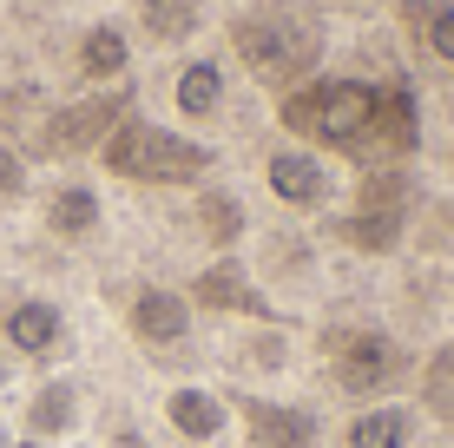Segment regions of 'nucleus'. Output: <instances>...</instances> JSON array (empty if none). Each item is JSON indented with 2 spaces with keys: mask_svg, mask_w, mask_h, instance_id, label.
<instances>
[{
  "mask_svg": "<svg viewBox=\"0 0 454 448\" xmlns=\"http://www.w3.org/2000/svg\"><path fill=\"white\" fill-rule=\"evenodd\" d=\"M0 336H7V350H20V357H59L67 350V317H59V303H46V297H13V290H0Z\"/></svg>",
  "mask_w": 454,
  "mask_h": 448,
  "instance_id": "obj_9",
  "label": "nucleus"
},
{
  "mask_svg": "<svg viewBox=\"0 0 454 448\" xmlns=\"http://www.w3.org/2000/svg\"><path fill=\"white\" fill-rule=\"evenodd\" d=\"M442 165H448V172H454V145H448V159H442Z\"/></svg>",
  "mask_w": 454,
  "mask_h": 448,
  "instance_id": "obj_25",
  "label": "nucleus"
},
{
  "mask_svg": "<svg viewBox=\"0 0 454 448\" xmlns=\"http://www.w3.org/2000/svg\"><path fill=\"white\" fill-rule=\"evenodd\" d=\"M125 323H132V336L145 350H159V357H171V350L184 343V336H192V303L178 297V290H138L132 297V310H125Z\"/></svg>",
  "mask_w": 454,
  "mask_h": 448,
  "instance_id": "obj_12",
  "label": "nucleus"
},
{
  "mask_svg": "<svg viewBox=\"0 0 454 448\" xmlns=\"http://www.w3.org/2000/svg\"><path fill=\"white\" fill-rule=\"evenodd\" d=\"M263 192H270L284 211L317 218V211L336 198V172H330V159H323L317 145H296V138H284V145L263 152Z\"/></svg>",
  "mask_w": 454,
  "mask_h": 448,
  "instance_id": "obj_7",
  "label": "nucleus"
},
{
  "mask_svg": "<svg viewBox=\"0 0 454 448\" xmlns=\"http://www.w3.org/2000/svg\"><path fill=\"white\" fill-rule=\"evenodd\" d=\"M73 422H80V396H73V382H46L34 403H27V436H34V442L67 436Z\"/></svg>",
  "mask_w": 454,
  "mask_h": 448,
  "instance_id": "obj_19",
  "label": "nucleus"
},
{
  "mask_svg": "<svg viewBox=\"0 0 454 448\" xmlns=\"http://www.w3.org/2000/svg\"><path fill=\"white\" fill-rule=\"evenodd\" d=\"M99 165L113 178H132V185H198V178H211L217 152L198 132H184V126H171V119H152V113L132 106L113 126V138L99 145Z\"/></svg>",
  "mask_w": 454,
  "mask_h": 448,
  "instance_id": "obj_3",
  "label": "nucleus"
},
{
  "mask_svg": "<svg viewBox=\"0 0 454 448\" xmlns=\"http://www.w3.org/2000/svg\"><path fill=\"white\" fill-rule=\"evenodd\" d=\"M224 53L244 73V86L284 99V92L323 73L330 20H323L317 0H238L224 13Z\"/></svg>",
  "mask_w": 454,
  "mask_h": 448,
  "instance_id": "obj_2",
  "label": "nucleus"
},
{
  "mask_svg": "<svg viewBox=\"0 0 454 448\" xmlns=\"http://www.w3.org/2000/svg\"><path fill=\"white\" fill-rule=\"evenodd\" d=\"M192 297L205 303V310H257V290H250L238 257H217V264L192 284Z\"/></svg>",
  "mask_w": 454,
  "mask_h": 448,
  "instance_id": "obj_18",
  "label": "nucleus"
},
{
  "mask_svg": "<svg viewBox=\"0 0 454 448\" xmlns=\"http://www.w3.org/2000/svg\"><path fill=\"white\" fill-rule=\"evenodd\" d=\"M46 231L53 238H92L99 231V192L92 185H59L46 198Z\"/></svg>",
  "mask_w": 454,
  "mask_h": 448,
  "instance_id": "obj_17",
  "label": "nucleus"
},
{
  "mask_svg": "<svg viewBox=\"0 0 454 448\" xmlns=\"http://www.w3.org/2000/svg\"><path fill=\"white\" fill-rule=\"evenodd\" d=\"M409 205H415V165H375L363 172L356 211L336 218V244L349 251H395L409 231Z\"/></svg>",
  "mask_w": 454,
  "mask_h": 448,
  "instance_id": "obj_5",
  "label": "nucleus"
},
{
  "mask_svg": "<svg viewBox=\"0 0 454 448\" xmlns=\"http://www.w3.org/2000/svg\"><path fill=\"white\" fill-rule=\"evenodd\" d=\"M395 27L421 67L454 80V0H395Z\"/></svg>",
  "mask_w": 454,
  "mask_h": 448,
  "instance_id": "obj_10",
  "label": "nucleus"
},
{
  "mask_svg": "<svg viewBox=\"0 0 454 448\" xmlns=\"http://www.w3.org/2000/svg\"><path fill=\"white\" fill-rule=\"evenodd\" d=\"M125 73H132V34H125L119 20L86 27V40H80V80L86 86H119Z\"/></svg>",
  "mask_w": 454,
  "mask_h": 448,
  "instance_id": "obj_14",
  "label": "nucleus"
},
{
  "mask_svg": "<svg viewBox=\"0 0 454 448\" xmlns=\"http://www.w3.org/2000/svg\"><path fill=\"white\" fill-rule=\"evenodd\" d=\"M198 231H205V244L231 251V244L244 238V205L231 192H198Z\"/></svg>",
  "mask_w": 454,
  "mask_h": 448,
  "instance_id": "obj_20",
  "label": "nucleus"
},
{
  "mask_svg": "<svg viewBox=\"0 0 454 448\" xmlns=\"http://www.w3.org/2000/svg\"><path fill=\"white\" fill-rule=\"evenodd\" d=\"M165 415H171V428H178L184 442H217V436H224V403H217L211 389H198V382L171 389L165 396Z\"/></svg>",
  "mask_w": 454,
  "mask_h": 448,
  "instance_id": "obj_16",
  "label": "nucleus"
},
{
  "mask_svg": "<svg viewBox=\"0 0 454 448\" xmlns=\"http://www.w3.org/2000/svg\"><path fill=\"white\" fill-rule=\"evenodd\" d=\"M13 448H46V442H34V436H27V442H13Z\"/></svg>",
  "mask_w": 454,
  "mask_h": 448,
  "instance_id": "obj_24",
  "label": "nucleus"
},
{
  "mask_svg": "<svg viewBox=\"0 0 454 448\" xmlns=\"http://www.w3.org/2000/svg\"><path fill=\"white\" fill-rule=\"evenodd\" d=\"M0 382H7V363H0Z\"/></svg>",
  "mask_w": 454,
  "mask_h": 448,
  "instance_id": "obj_26",
  "label": "nucleus"
},
{
  "mask_svg": "<svg viewBox=\"0 0 454 448\" xmlns=\"http://www.w3.org/2000/svg\"><path fill=\"white\" fill-rule=\"evenodd\" d=\"M125 113H132V92H125V86H92V92H80L73 106H59V113L46 119L40 145L53 152V159H73V152H99Z\"/></svg>",
  "mask_w": 454,
  "mask_h": 448,
  "instance_id": "obj_8",
  "label": "nucleus"
},
{
  "mask_svg": "<svg viewBox=\"0 0 454 448\" xmlns=\"http://www.w3.org/2000/svg\"><path fill=\"white\" fill-rule=\"evenodd\" d=\"M330 376H336L342 396L375 403V396H388V389L409 382V350H402L388 330H336L330 336Z\"/></svg>",
  "mask_w": 454,
  "mask_h": 448,
  "instance_id": "obj_6",
  "label": "nucleus"
},
{
  "mask_svg": "<svg viewBox=\"0 0 454 448\" xmlns=\"http://www.w3.org/2000/svg\"><path fill=\"white\" fill-rule=\"evenodd\" d=\"M415 442V409L409 403H375L363 415H349L342 448H409Z\"/></svg>",
  "mask_w": 454,
  "mask_h": 448,
  "instance_id": "obj_15",
  "label": "nucleus"
},
{
  "mask_svg": "<svg viewBox=\"0 0 454 448\" xmlns=\"http://www.w3.org/2000/svg\"><path fill=\"white\" fill-rule=\"evenodd\" d=\"M277 126L296 145H317L323 159L375 165H415L421 152V99L409 80H375V73H330L303 80L277 99Z\"/></svg>",
  "mask_w": 454,
  "mask_h": 448,
  "instance_id": "obj_1",
  "label": "nucleus"
},
{
  "mask_svg": "<svg viewBox=\"0 0 454 448\" xmlns=\"http://www.w3.org/2000/svg\"><path fill=\"white\" fill-rule=\"evenodd\" d=\"M421 403H428V415H442L454 428V336L428 357V369H421Z\"/></svg>",
  "mask_w": 454,
  "mask_h": 448,
  "instance_id": "obj_21",
  "label": "nucleus"
},
{
  "mask_svg": "<svg viewBox=\"0 0 454 448\" xmlns=\"http://www.w3.org/2000/svg\"><path fill=\"white\" fill-rule=\"evenodd\" d=\"M238 80H244V73L231 67L224 46H198V53H178V59H171V80H165L171 126H184V132H211V126H224L231 99H238Z\"/></svg>",
  "mask_w": 454,
  "mask_h": 448,
  "instance_id": "obj_4",
  "label": "nucleus"
},
{
  "mask_svg": "<svg viewBox=\"0 0 454 448\" xmlns=\"http://www.w3.org/2000/svg\"><path fill=\"white\" fill-rule=\"evenodd\" d=\"M238 415H244V428H250V442H257V448H317V415H309V409L244 396Z\"/></svg>",
  "mask_w": 454,
  "mask_h": 448,
  "instance_id": "obj_13",
  "label": "nucleus"
},
{
  "mask_svg": "<svg viewBox=\"0 0 454 448\" xmlns=\"http://www.w3.org/2000/svg\"><path fill=\"white\" fill-rule=\"evenodd\" d=\"M415 238L428 244V251H454V192H442V198H434L428 211H421Z\"/></svg>",
  "mask_w": 454,
  "mask_h": 448,
  "instance_id": "obj_22",
  "label": "nucleus"
},
{
  "mask_svg": "<svg viewBox=\"0 0 454 448\" xmlns=\"http://www.w3.org/2000/svg\"><path fill=\"white\" fill-rule=\"evenodd\" d=\"M211 27V0H132V34L159 53H184Z\"/></svg>",
  "mask_w": 454,
  "mask_h": 448,
  "instance_id": "obj_11",
  "label": "nucleus"
},
{
  "mask_svg": "<svg viewBox=\"0 0 454 448\" xmlns=\"http://www.w3.org/2000/svg\"><path fill=\"white\" fill-rule=\"evenodd\" d=\"M20 198H27V159L13 145H0V211L20 205Z\"/></svg>",
  "mask_w": 454,
  "mask_h": 448,
  "instance_id": "obj_23",
  "label": "nucleus"
}]
</instances>
